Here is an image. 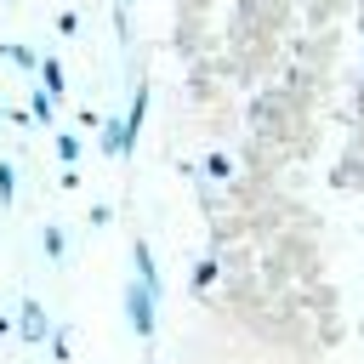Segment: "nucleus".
Here are the masks:
<instances>
[{
	"instance_id": "11",
	"label": "nucleus",
	"mask_w": 364,
	"mask_h": 364,
	"mask_svg": "<svg viewBox=\"0 0 364 364\" xmlns=\"http://www.w3.org/2000/svg\"><path fill=\"white\" fill-rule=\"evenodd\" d=\"M210 279H216V262H199V273H193V290H205Z\"/></svg>"
},
{
	"instance_id": "9",
	"label": "nucleus",
	"mask_w": 364,
	"mask_h": 364,
	"mask_svg": "<svg viewBox=\"0 0 364 364\" xmlns=\"http://www.w3.org/2000/svg\"><path fill=\"white\" fill-rule=\"evenodd\" d=\"M57 159H63V165H74V159H80V136H68V131H63V136H57Z\"/></svg>"
},
{
	"instance_id": "5",
	"label": "nucleus",
	"mask_w": 364,
	"mask_h": 364,
	"mask_svg": "<svg viewBox=\"0 0 364 364\" xmlns=\"http://www.w3.org/2000/svg\"><path fill=\"white\" fill-rule=\"evenodd\" d=\"M28 119H34V125H51V119H57V97L34 91V97H28Z\"/></svg>"
},
{
	"instance_id": "4",
	"label": "nucleus",
	"mask_w": 364,
	"mask_h": 364,
	"mask_svg": "<svg viewBox=\"0 0 364 364\" xmlns=\"http://www.w3.org/2000/svg\"><path fill=\"white\" fill-rule=\"evenodd\" d=\"M34 74H40V91H46V97H63V85H68V80H63V63H57V57L34 63Z\"/></svg>"
},
{
	"instance_id": "7",
	"label": "nucleus",
	"mask_w": 364,
	"mask_h": 364,
	"mask_svg": "<svg viewBox=\"0 0 364 364\" xmlns=\"http://www.w3.org/2000/svg\"><path fill=\"white\" fill-rule=\"evenodd\" d=\"M11 199H17V171H11L6 159H0V210H6Z\"/></svg>"
},
{
	"instance_id": "1",
	"label": "nucleus",
	"mask_w": 364,
	"mask_h": 364,
	"mask_svg": "<svg viewBox=\"0 0 364 364\" xmlns=\"http://www.w3.org/2000/svg\"><path fill=\"white\" fill-rule=\"evenodd\" d=\"M125 318H131V330H136L142 341L159 330V313H154V290H148V284H136V279L125 284Z\"/></svg>"
},
{
	"instance_id": "8",
	"label": "nucleus",
	"mask_w": 364,
	"mask_h": 364,
	"mask_svg": "<svg viewBox=\"0 0 364 364\" xmlns=\"http://www.w3.org/2000/svg\"><path fill=\"white\" fill-rule=\"evenodd\" d=\"M0 57H11V63H17V68H34V63H40V57H34V51H28V46H0Z\"/></svg>"
},
{
	"instance_id": "2",
	"label": "nucleus",
	"mask_w": 364,
	"mask_h": 364,
	"mask_svg": "<svg viewBox=\"0 0 364 364\" xmlns=\"http://www.w3.org/2000/svg\"><path fill=\"white\" fill-rule=\"evenodd\" d=\"M131 279H136V284H148V290H154V301H159V290H165V284H159V267H154L148 239H131Z\"/></svg>"
},
{
	"instance_id": "10",
	"label": "nucleus",
	"mask_w": 364,
	"mask_h": 364,
	"mask_svg": "<svg viewBox=\"0 0 364 364\" xmlns=\"http://www.w3.org/2000/svg\"><path fill=\"white\" fill-rule=\"evenodd\" d=\"M205 171H210V176H228L233 165H228V154H210V159H205Z\"/></svg>"
},
{
	"instance_id": "3",
	"label": "nucleus",
	"mask_w": 364,
	"mask_h": 364,
	"mask_svg": "<svg viewBox=\"0 0 364 364\" xmlns=\"http://www.w3.org/2000/svg\"><path fill=\"white\" fill-rule=\"evenodd\" d=\"M51 336V324H46V307L34 301V296H23V341H46Z\"/></svg>"
},
{
	"instance_id": "6",
	"label": "nucleus",
	"mask_w": 364,
	"mask_h": 364,
	"mask_svg": "<svg viewBox=\"0 0 364 364\" xmlns=\"http://www.w3.org/2000/svg\"><path fill=\"white\" fill-rule=\"evenodd\" d=\"M40 250H46V262H63V250H68V239H63V228H40Z\"/></svg>"
},
{
	"instance_id": "12",
	"label": "nucleus",
	"mask_w": 364,
	"mask_h": 364,
	"mask_svg": "<svg viewBox=\"0 0 364 364\" xmlns=\"http://www.w3.org/2000/svg\"><path fill=\"white\" fill-rule=\"evenodd\" d=\"M119 6H131V0H119Z\"/></svg>"
}]
</instances>
